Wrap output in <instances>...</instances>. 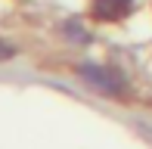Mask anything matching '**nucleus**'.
Wrapping results in <instances>:
<instances>
[{"label": "nucleus", "instance_id": "2", "mask_svg": "<svg viewBox=\"0 0 152 149\" xmlns=\"http://www.w3.org/2000/svg\"><path fill=\"white\" fill-rule=\"evenodd\" d=\"M130 6H134V0H93L90 12L99 22H118L130 12Z\"/></svg>", "mask_w": 152, "mask_h": 149}, {"label": "nucleus", "instance_id": "3", "mask_svg": "<svg viewBox=\"0 0 152 149\" xmlns=\"http://www.w3.org/2000/svg\"><path fill=\"white\" fill-rule=\"evenodd\" d=\"M10 56H12V50L6 44H0V59H10Z\"/></svg>", "mask_w": 152, "mask_h": 149}, {"label": "nucleus", "instance_id": "1", "mask_svg": "<svg viewBox=\"0 0 152 149\" xmlns=\"http://www.w3.org/2000/svg\"><path fill=\"white\" fill-rule=\"evenodd\" d=\"M81 74H84L87 84L99 87V90H106V93H121L124 90V81L118 78V72H106V69H96V65H84Z\"/></svg>", "mask_w": 152, "mask_h": 149}]
</instances>
